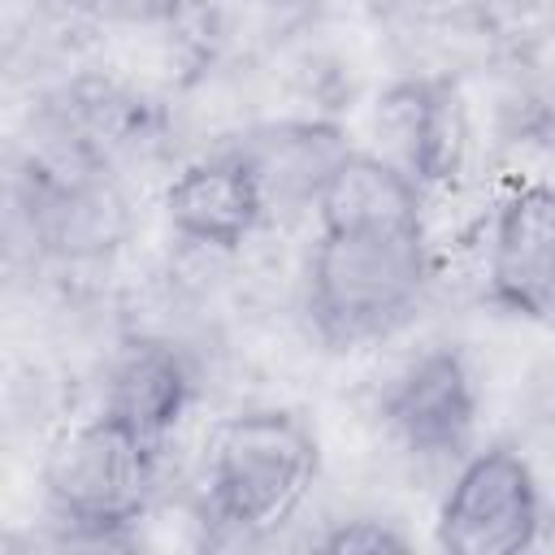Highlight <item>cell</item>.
Returning a JSON list of instances; mask_svg holds the SVG:
<instances>
[{
    "label": "cell",
    "instance_id": "obj_6",
    "mask_svg": "<svg viewBox=\"0 0 555 555\" xmlns=\"http://www.w3.org/2000/svg\"><path fill=\"white\" fill-rule=\"evenodd\" d=\"M490 304L525 321H555V186L512 191L490 230Z\"/></svg>",
    "mask_w": 555,
    "mask_h": 555
},
{
    "label": "cell",
    "instance_id": "obj_3",
    "mask_svg": "<svg viewBox=\"0 0 555 555\" xmlns=\"http://www.w3.org/2000/svg\"><path fill=\"white\" fill-rule=\"evenodd\" d=\"M160 442L126 421L95 412L56 438L43 464V494L61 525L82 538L113 542L143 520L156 490Z\"/></svg>",
    "mask_w": 555,
    "mask_h": 555
},
{
    "label": "cell",
    "instance_id": "obj_7",
    "mask_svg": "<svg viewBox=\"0 0 555 555\" xmlns=\"http://www.w3.org/2000/svg\"><path fill=\"white\" fill-rule=\"evenodd\" d=\"M264 212L269 199L230 143L191 160L165 191V221L173 234L208 251H238L260 230Z\"/></svg>",
    "mask_w": 555,
    "mask_h": 555
},
{
    "label": "cell",
    "instance_id": "obj_10",
    "mask_svg": "<svg viewBox=\"0 0 555 555\" xmlns=\"http://www.w3.org/2000/svg\"><path fill=\"white\" fill-rule=\"evenodd\" d=\"M256 173L269 208H312L338 160L351 152L334 121H273L230 143Z\"/></svg>",
    "mask_w": 555,
    "mask_h": 555
},
{
    "label": "cell",
    "instance_id": "obj_13",
    "mask_svg": "<svg viewBox=\"0 0 555 555\" xmlns=\"http://www.w3.org/2000/svg\"><path fill=\"white\" fill-rule=\"evenodd\" d=\"M321 551H334V555H382V551H408V538L399 529H390L386 520L356 516V520H338L321 538Z\"/></svg>",
    "mask_w": 555,
    "mask_h": 555
},
{
    "label": "cell",
    "instance_id": "obj_15",
    "mask_svg": "<svg viewBox=\"0 0 555 555\" xmlns=\"http://www.w3.org/2000/svg\"><path fill=\"white\" fill-rule=\"evenodd\" d=\"M264 4H282L286 9V4H299V0H264Z\"/></svg>",
    "mask_w": 555,
    "mask_h": 555
},
{
    "label": "cell",
    "instance_id": "obj_14",
    "mask_svg": "<svg viewBox=\"0 0 555 555\" xmlns=\"http://www.w3.org/2000/svg\"><path fill=\"white\" fill-rule=\"evenodd\" d=\"M48 4L108 22H173L191 0H48Z\"/></svg>",
    "mask_w": 555,
    "mask_h": 555
},
{
    "label": "cell",
    "instance_id": "obj_2",
    "mask_svg": "<svg viewBox=\"0 0 555 555\" xmlns=\"http://www.w3.org/2000/svg\"><path fill=\"white\" fill-rule=\"evenodd\" d=\"M317 434L299 412L251 408L230 416L208 451L204 512L225 533H264L286 520L317 477Z\"/></svg>",
    "mask_w": 555,
    "mask_h": 555
},
{
    "label": "cell",
    "instance_id": "obj_8",
    "mask_svg": "<svg viewBox=\"0 0 555 555\" xmlns=\"http://www.w3.org/2000/svg\"><path fill=\"white\" fill-rule=\"evenodd\" d=\"M26 217L35 238L61 256H100L126 230L121 195L95 173L65 165H35L26 178Z\"/></svg>",
    "mask_w": 555,
    "mask_h": 555
},
{
    "label": "cell",
    "instance_id": "obj_1",
    "mask_svg": "<svg viewBox=\"0 0 555 555\" xmlns=\"http://www.w3.org/2000/svg\"><path fill=\"white\" fill-rule=\"evenodd\" d=\"M425 282V230H317L304 308L321 343L364 347L412 321Z\"/></svg>",
    "mask_w": 555,
    "mask_h": 555
},
{
    "label": "cell",
    "instance_id": "obj_9",
    "mask_svg": "<svg viewBox=\"0 0 555 555\" xmlns=\"http://www.w3.org/2000/svg\"><path fill=\"white\" fill-rule=\"evenodd\" d=\"M377 130L390 139L386 160L412 173L421 186L451 178L460 165V104L442 78H403L377 100Z\"/></svg>",
    "mask_w": 555,
    "mask_h": 555
},
{
    "label": "cell",
    "instance_id": "obj_12",
    "mask_svg": "<svg viewBox=\"0 0 555 555\" xmlns=\"http://www.w3.org/2000/svg\"><path fill=\"white\" fill-rule=\"evenodd\" d=\"M421 182L377 152H347L317 195V230H425Z\"/></svg>",
    "mask_w": 555,
    "mask_h": 555
},
{
    "label": "cell",
    "instance_id": "obj_5",
    "mask_svg": "<svg viewBox=\"0 0 555 555\" xmlns=\"http://www.w3.org/2000/svg\"><path fill=\"white\" fill-rule=\"evenodd\" d=\"M382 421L416 460H464L477 429L473 369L455 347L408 360L382 395Z\"/></svg>",
    "mask_w": 555,
    "mask_h": 555
},
{
    "label": "cell",
    "instance_id": "obj_4",
    "mask_svg": "<svg viewBox=\"0 0 555 555\" xmlns=\"http://www.w3.org/2000/svg\"><path fill=\"white\" fill-rule=\"evenodd\" d=\"M542 494L520 451L494 442L460 460L438 507V546L451 555H516L538 542Z\"/></svg>",
    "mask_w": 555,
    "mask_h": 555
},
{
    "label": "cell",
    "instance_id": "obj_11",
    "mask_svg": "<svg viewBox=\"0 0 555 555\" xmlns=\"http://www.w3.org/2000/svg\"><path fill=\"white\" fill-rule=\"evenodd\" d=\"M191 364L165 338H130L108 364L100 412L126 421L130 429L165 442L191 403Z\"/></svg>",
    "mask_w": 555,
    "mask_h": 555
}]
</instances>
